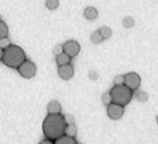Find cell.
Returning <instances> with one entry per match:
<instances>
[{
  "instance_id": "1",
  "label": "cell",
  "mask_w": 158,
  "mask_h": 144,
  "mask_svg": "<svg viewBox=\"0 0 158 144\" xmlns=\"http://www.w3.org/2000/svg\"><path fill=\"white\" fill-rule=\"evenodd\" d=\"M66 122L64 119V115L61 113L59 114H48L43 120L42 123V131L47 139L49 140H56L58 137L64 134Z\"/></svg>"
},
{
  "instance_id": "2",
  "label": "cell",
  "mask_w": 158,
  "mask_h": 144,
  "mask_svg": "<svg viewBox=\"0 0 158 144\" xmlns=\"http://www.w3.org/2000/svg\"><path fill=\"white\" fill-rule=\"evenodd\" d=\"M26 60V53L21 47L16 45H10L3 49L2 63L11 69H17L23 61Z\"/></svg>"
},
{
  "instance_id": "3",
  "label": "cell",
  "mask_w": 158,
  "mask_h": 144,
  "mask_svg": "<svg viewBox=\"0 0 158 144\" xmlns=\"http://www.w3.org/2000/svg\"><path fill=\"white\" fill-rule=\"evenodd\" d=\"M110 94L112 98V102L125 107L131 102L133 97V91L129 88H127L125 84H117V85H114L112 88Z\"/></svg>"
},
{
  "instance_id": "4",
  "label": "cell",
  "mask_w": 158,
  "mask_h": 144,
  "mask_svg": "<svg viewBox=\"0 0 158 144\" xmlns=\"http://www.w3.org/2000/svg\"><path fill=\"white\" fill-rule=\"evenodd\" d=\"M19 74L24 79H31L35 76L37 73V66L34 64L32 61L30 60H24L20 66L17 68Z\"/></svg>"
},
{
  "instance_id": "5",
  "label": "cell",
  "mask_w": 158,
  "mask_h": 144,
  "mask_svg": "<svg viewBox=\"0 0 158 144\" xmlns=\"http://www.w3.org/2000/svg\"><path fill=\"white\" fill-rule=\"evenodd\" d=\"M140 82H142V80H140L139 74L136 72H128L124 76V84L132 91L139 88Z\"/></svg>"
},
{
  "instance_id": "6",
  "label": "cell",
  "mask_w": 158,
  "mask_h": 144,
  "mask_svg": "<svg viewBox=\"0 0 158 144\" xmlns=\"http://www.w3.org/2000/svg\"><path fill=\"white\" fill-rule=\"evenodd\" d=\"M80 50H81V46L77 40H68L63 43V52L66 53L71 59L79 55Z\"/></svg>"
},
{
  "instance_id": "7",
  "label": "cell",
  "mask_w": 158,
  "mask_h": 144,
  "mask_svg": "<svg viewBox=\"0 0 158 144\" xmlns=\"http://www.w3.org/2000/svg\"><path fill=\"white\" fill-rule=\"evenodd\" d=\"M107 116L112 120H119L124 114V107L117 103H110L106 109Z\"/></svg>"
},
{
  "instance_id": "8",
  "label": "cell",
  "mask_w": 158,
  "mask_h": 144,
  "mask_svg": "<svg viewBox=\"0 0 158 144\" xmlns=\"http://www.w3.org/2000/svg\"><path fill=\"white\" fill-rule=\"evenodd\" d=\"M58 74L62 80H70L74 76V68L72 64L68 63L64 66H60L58 69Z\"/></svg>"
},
{
  "instance_id": "9",
  "label": "cell",
  "mask_w": 158,
  "mask_h": 144,
  "mask_svg": "<svg viewBox=\"0 0 158 144\" xmlns=\"http://www.w3.org/2000/svg\"><path fill=\"white\" fill-rule=\"evenodd\" d=\"M47 109H48V113H49V114H59V113H61V111H62L60 102L56 101V100H51L50 102L48 103Z\"/></svg>"
},
{
  "instance_id": "10",
  "label": "cell",
  "mask_w": 158,
  "mask_h": 144,
  "mask_svg": "<svg viewBox=\"0 0 158 144\" xmlns=\"http://www.w3.org/2000/svg\"><path fill=\"white\" fill-rule=\"evenodd\" d=\"M83 16H84V18L86 19V20L93 21L98 18V10H96V8L90 6V7H86V8L84 9V11H83Z\"/></svg>"
},
{
  "instance_id": "11",
  "label": "cell",
  "mask_w": 158,
  "mask_h": 144,
  "mask_svg": "<svg viewBox=\"0 0 158 144\" xmlns=\"http://www.w3.org/2000/svg\"><path fill=\"white\" fill-rule=\"evenodd\" d=\"M54 144H77V143L74 137L63 134L62 136H60V137H58L56 140H54Z\"/></svg>"
},
{
  "instance_id": "12",
  "label": "cell",
  "mask_w": 158,
  "mask_h": 144,
  "mask_svg": "<svg viewBox=\"0 0 158 144\" xmlns=\"http://www.w3.org/2000/svg\"><path fill=\"white\" fill-rule=\"evenodd\" d=\"M56 63H58V66H64V64H68V63H70V61H71V58L69 57L66 53L64 52H61L59 53V55H56Z\"/></svg>"
},
{
  "instance_id": "13",
  "label": "cell",
  "mask_w": 158,
  "mask_h": 144,
  "mask_svg": "<svg viewBox=\"0 0 158 144\" xmlns=\"http://www.w3.org/2000/svg\"><path fill=\"white\" fill-rule=\"evenodd\" d=\"M64 134L69 136H72V137H75L77 134V128L74 123L71 124H66L65 130H64Z\"/></svg>"
},
{
  "instance_id": "14",
  "label": "cell",
  "mask_w": 158,
  "mask_h": 144,
  "mask_svg": "<svg viewBox=\"0 0 158 144\" xmlns=\"http://www.w3.org/2000/svg\"><path fill=\"white\" fill-rule=\"evenodd\" d=\"M98 31H100L101 36L103 37V39L106 40V39H110L112 37V29L107 26H104V27H101L98 29Z\"/></svg>"
},
{
  "instance_id": "15",
  "label": "cell",
  "mask_w": 158,
  "mask_h": 144,
  "mask_svg": "<svg viewBox=\"0 0 158 144\" xmlns=\"http://www.w3.org/2000/svg\"><path fill=\"white\" fill-rule=\"evenodd\" d=\"M122 24H123V27L126 29H132L133 27L135 26V20L133 17L126 16L123 18V20H122Z\"/></svg>"
},
{
  "instance_id": "16",
  "label": "cell",
  "mask_w": 158,
  "mask_h": 144,
  "mask_svg": "<svg viewBox=\"0 0 158 144\" xmlns=\"http://www.w3.org/2000/svg\"><path fill=\"white\" fill-rule=\"evenodd\" d=\"M103 40L104 39H103V37L101 36V33H100L98 30H95L94 32L91 33V41H92L94 45H98V43H101Z\"/></svg>"
},
{
  "instance_id": "17",
  "label": "cell",
  "mask_w": 158,
  "mask_h": 144,
  "mask_svg": "<svg viewBox=\"0 0 158 144\" xmlns=\"http://www.w3.org/2000/svg\"><path fill=\"white\" fill-rule=\"evenodd\" d=\"M59 5H60L59 0H45V7L49 10H56Z\"/></svg>"
},
{
  "instance_id": "18",
  "label": "cell",
  "mask_w": 158,
  "mask_h": 144,
  "mask_svg": "<svg viewBox=\"0 0 158 144\" xmlns=\"http://www.w3.org/2000/svg\"><path fill=\"white\" fill-rule=\"evenodd\" d=\"M8 33H9V28L7 26L5 21L0 20V38H3V37H8Z\"/></svg>"
},
{
  "instance_id": "19",
  "label": "cell",
  "mask_w": 158,
  "mask_h": 144,
  "mask_svg": "<svg viewBox=\"0 0 158 144\" xmlns=\"http://www.w3.org/2000/svg\"><path fill=\"white\" fill-rule=\"evenodd\" d=\"M136 99L138 100L139 102L145 103V102H147L148 99H149V95H148V93H146V92H144V91H139V92H138V93H137Z\"/></svg>"
},
{
  "instance_id": "20",
  "label": "cell",
  "mask_w": 158,
  "mask_h": 144,
  "mask_svg": "<svg viewBox=\"0 0 158 144\" xmlns=\"http://www.w3.org/2000/svg\"><path fill=\"white\" fill-rule=\"evenodd\" d=\"M102 102L107 107L110 103H112V98L111 94H110V92H105V93H103L102 94Z\"/></svg>"
},
{
  "instance_id": "21",
  "label": "cell",
  "mask_w": 158,
  "mask_h": 144,
  "mask_svg": "<svg viewBox=\"0 0 158 144\" xmlns=\"http://www.w3.org/2000/svg\"><path fill=\"white\" fill-rule=\"evenodd\" d=\"M11 43H10V39L8 37H3V38H0V48L1 49H6L7 47H9Z\"/></svg>"
},
{
  "instance_id": "22",
  "label": "cell",
  "mask_w": 158,
  "mask_h": 144,
  "mask_svg": "<svg viewBox=\"0 0 158 144\" xmlns=\"http://www.w3.org/2000/svg\"><path fill=\"white\" fill-rule=\"evenodd\" d=\"M114 84L117 85V84H124V76L123 74H118L114 78Z\"/></svg>"
},
{
  "instance_id": "23",
  "label": "cell",
  "mask_w": 158,
  "mask_h": 144,
  "mask_svg": "<svg viewBox=\"0 0 158 144\" xmlns=\"http://www.w3.org/2000/svg\"><path fill=\"white\" fill-rule=\"evenodd\" d=\"M53 52H54L56 55L61 52H63V45H56V47H54V49H53Z\"/></svg>"
},
{
  "instance_id": "24",
  "label": "cell",
  "mask_w": 158,
  "mask_h": 144,
  "mask_svg": "<svg viewBox=\"0 0 158 144\" xmlns=\"http://www.w3.org/2000/svg\"><path fill=\"white\" fill-rule=\"evenodd\" d=\"M64 119H65L66 124H71V123H74V122H75V120H74V116H72L71 114L64 115Z\"/></svg>"
},
{
  "instance_id": "25",
  "label": "cell",
  "mask_w": 158,
  "mask_h": 144,
  "mask_svg": "<svg viewBox=\"0 0 158 144\" xmlns=\"http://www.w3.org/2000/svg\"><path fill=\"white\" fill-rule=\"evenodd\" d=\"M89 76H90V79H92V80H96V79L98 78V73L96 71L91 70L90 72H89Z\"/></svg>"
},
{
  "instance_id": "26",
  "label": "cell",
  "mask_w": 158,
  "mask_h": 144,
  "mask_svg": "<svg viewBox=\"0 0 158 144\" xmlns=\"http://www.w3.org/2000/svg\"><path fill=\"white\" fill-rule=\"evenodd\" d=\"M38 144H54V142H53L52 140L45 139V140H43V141H40Z\"/></svg>"
},
{
  "instance_id": "27",
  "label": "cell",
  "mask_w": 158,
  "mask_h": 144,
  "mask_svg": "<svg viewBox=\"0 0 158 144\" xmlns=\"http://www.w3.org/2000/svg\"><path fill=\"white\" fill-rule=\"evenodd\" d=\"M2 55H3V49L0 48V61H1V59H2Z\"/></svg>"
},
{
  "instance_id": "28",
  "label": "cell",
  "mask_w": 158,
  "mask_h": 144,
  "mask_svg": "<svg viewBox=\"0 0 158 144\" xmlns=\"http://www.w3.org/2000/svg\"><path fill=\"white\" fill-rule=\"evenodd\" d=\"M156 121H157V124H158V115H157V118H156Z\"/></svg>"
},
{
  "instance_id": "29",
  "label": "cell",
  "mask_w": 158,
  "mask_h": 144,
  "mask_svg": "<svg viewBox=\"0 0 158 144\" xmlns=\"http://www.w3.org/2000/svg\"><path fill=\"white\" fill-rule=\"evenodd\" d=\"M77 144H83V143H77Z\"/></svg>"
}]
</instances>
